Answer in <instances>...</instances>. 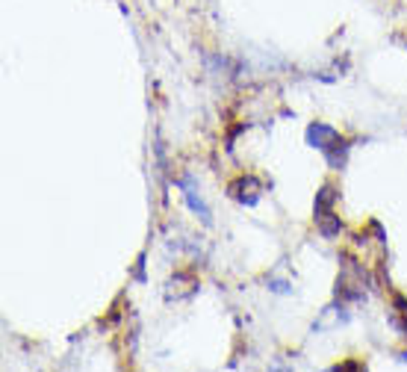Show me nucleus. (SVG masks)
Masks as SVG:
<instances>
[]
</instances>
